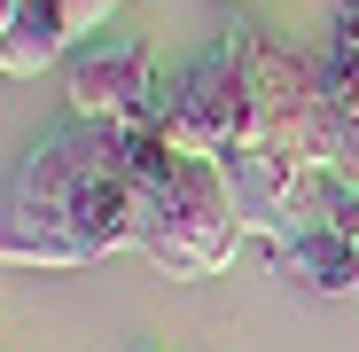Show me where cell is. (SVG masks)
I'll return each mask as SVG.
<instances>
[{
  "label": "cell",
  "mask_w": 359,
  "mask_h": 352,
  "mask_svg": "<svg viewBox=\"0 0 359 352\" xmlns=\"http://www.w3.org/2000/svg\"><path fill=\"white\" fill-rule=\"evenodd\" d=\"M109 8L117 0H24L16 24L0 32V79H39L55 55H71V39H94Z\"/></svg>",
  "instance_id": "5"
},
{
  "label": "cell",
  "mask_w": 359,
  "mask_h": 352,
  "mask_svg": "<svg viewBox=\"0 0 359 352\" xmlns=\"http://www.w3.org/2000/svg\"><path fill=\"white\" fill-rule=\"evenodd\" d=\"M117 157H126V172H133L141 196H149L141 251H149L164 274L203 282V274H219L234 251H243V211H234V188H226V164H219V157L180 149L156 117L117 126Z\"/></svg>",
  "instance_id": "2"
},
{
  "label": "cell",
  "mask_w": 359,
  "mask_h": 352,
  "mask_svg": "<svg viewBox=\"0 0 359 352\" xmlns=\"http://www.w3.org/2000/svg\"><path fill=\"white\" fill-rule=\"evenodd\" d=\"M156 126H164L180 149H196V157H226V149H243V141L258 133L250 86H243V71H234V47H226V39H211L196 63H180V71L164 79Z\"/></svg>",
  "instance_id": "3"
},
{
  "label": "cell",
  "mask_w": 359,
  "mask_h": 352,
  "mask_svg": "<svg viewBox=\"0 0 359 352\" xmlns=\"http://www.w3.org/2000/svg\"><path fill=\"white\" fill-rule=\"evenodd\" d=\"M273 266H281L289 282H313V289H328V298L359 289V259H351V243H344L336 227H297L289 243H273Z\"/></svg>",
  "instance_id": "6"
},
{
  "label": "cell",
  "mask_w": 359,
  "mask_h": 352,
  "mask_svg": "<svg viewBox=\"0 0 359 352\" xmlns=\"http://www.w3.org/2000/svg\"><path fill=\"white\" fill-rule=\"evenodd\" d=\"M141 352H149V344H141Z\"/></svg>",
  "instance_id": "7"
},
{
  "label": "cell",
  "mask_w": 359,
  "mask_h": 352,
  "mask_svg": "<svg viewBox=\"0 0 359 352\" xmlns=\"http://www.w3.org/2000/svg\"><path fill=\"white\" fill-rule=\"evenodd\" d=\"M164 102V79H156V55L149 39H126V32H94L71 47V117H94V126H141Z\"/></svg>",
  "instance_id": "4"
},
{
  "label": "cell",
  "mask_w": 359,
  "mask_h": 352,
  "mask_svg": "<svg viewBox=\"0 0 359 352\" xmlns=\"http://www.w3.org/2000/svg\"><path fill=\"white\" fill-rule=\"evenodd\" d=\"M149 196L117 157V126L71 117L24 149L0 204V266H94L141 251Z\"/></svg>",
  "instance_id": "1"
}]
</instances>
